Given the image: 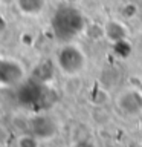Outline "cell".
<instances>
[{
    "instance_id": "obj_1",
    "label": "cell",
    "mask_w": 142,
    "mask_h": 147,
    "mask_svg": "<svg viewBox=\"0 0 142 147\" xmlns=\"http://www.w3.org/2000/svg\"><path fill=\"white\" fill-rule=\"evenodd\" d=\"M55 61H57V67L60 69V72L63 75L73 77L82 71V67L86 64V57H84V52L76 45L69 43L58 49Z\"/></svg>"
},
{
    "instance_id": "obj_2",
    "label": "cell",
    "mask_w": 142,
    "mask_h": 147,
    "mask_svg": "<svg viewBox=\"0 0 142 147\" xmlns=\"http://www.w3.org/2000/svg\"><path fill=\"white\" fill-rule=\"evenodd\" d=\"M26 75L21 61L12 57H0V84L14 86L18 84Z\"/></svg>"
},
{
    "instance_id": "obj_3",
    "label": "cell",
    "mask_w": 142,
    "mask_h": 147,
    "mask_svg": "<svg viewBox=\"0 0 142 147\" xmlns=\"http://www.w3.org/2000/svg\"><path fill=\"white\" fill-rule=\"evenodd\" d=\"M29 132L38 138V140H50L57 133V126L52 118L46 115H37L29 121Z\"/></svg>"
},
{
    "instance_id": "obj_4",
    "label": "cell",
    "mask_w": 142,
    "mask_h": 147,
    "mask_svg": "<svg viewBox=\"0 0 142 147\" xmlns=\"http://www.w3.org/2000/svg\"><path fill=\"white\" fill-rule=\"evenodd\" d=\"M118 106L127 115H136L142 110V92L125 90L118 96Z\"/></svg>"
},
{
    "instance_id": "obj_5",
    "label": "cell",
    "mask_w": 142,
    "mask_h": 147,
    "mask_svg": "<svg viewBox=\"0 0 142 147\" xmlns=\"http://www.w3.org/2000/svg\"><path fill=\"white\" fill-rule=\"evenodd\" d=\"M15 9L25 17H38L44 12L48 0H14Z\"/></svg>"
},
{
    "instance_id": "obj_6",
    "label": "cell",
    "mask_w": 142,
    "mask_h": 147,
    "mask_svg": "<svg viewBox=\"0 0 142 147\" xmlns=\"http://www.w3.org/2000/svg\"><path fill=\"white\" fill-rule=\"evenodd\" d=\"M104 35L112 41V43H119L124 41L127 37V28L124 23L118 20H110L104 25Z\"/></svg>"
},
{
    "instance_id": "obj_7",
    "label": "cell",
    "mask_w": 142,
    "mask_h": 147,
    "mask_svg": "<svg viewBox=\"0 0 142 147\" xmlns=\"http://www.w3.org/2000/svg\"><path fill=\"white\" fill-rule=\"evenodd\" d=\"M15 146L17 147H40V140L31 132L21 133V135L17 136Z\"/></svg>"
},
{
    "instance_id": "obj_8",
    "label": "cell",
    "mask_w": 142,
    "mask_h": 147,
    "mask_svg": "<svg viewBox=\"0 0 142 147\" xmlns=\"http://www.w3.org/2000/svg\"><path fill=\"white\" fill-rule=\"evenodd\" d=\"M82 87V81L78 78V75H73V77H67V81H66V86L64 89L69 95H76L78 92L81 90Z\"/></svg>"
},
{
    "instance_id": "obj_9",
    "label": "cell",
    "mask_w": 142,
    "mask_h": 147,
    "mask_svg": "<svg viewBox=\"0 0 142 147\" xmlns=\"http://www.w3.org/2000/svg\"><path fill=\"white\" fill-rule=\"evenodd\" d=\"M92 118L95 119V123L101 124V126H102V124H107L110 121V115L102 106H95L93 112H92Z\"/></svg>"
},
{
    "instance_id": "obj_10",
    "label": "cell",
    "mask_w": 142,
    "mask_h": 147,
    "mask_svg": "<svg viewBox=\"0 0 142 147\" xmlns=\"http://www.w3.org/2000/svg\"><path fill=\"white\" fill-rule=\"evenodd\" d=\"M109 101V94L104 89H98L95 90V94L92 95V103L95 106H104Z\"/></svg>"
},
{
    "instance_id": "obj_11",
    "label": "cell",
    "mask_w": 142,
    "mask_h": 147,
    "mask_svg": "<svg viewBox=\"0 0 142 147\" xmlns=\"http://www.w3.org/2000/svg\"><path fill=\"white\" fill-rule=\"evenodd\" d=\"M73 147H95V146L90 140H82V141H76Z\"/></svg>"
},
{
    "instance_id": "obj_12",
    "label": "cell",
    "mask_w": 142,
    "mask_h": 147,
    "mask_svg": "<svg viewBox=\"0 0 142 147\" xmlns=\"http://www.w3.org/2000/svg\"><path fill=\"white\" fill-rule=\"evenodd\" d=\"M131 147H142V142H137V144H133Z\"/></svg>"
}]
</instances>
